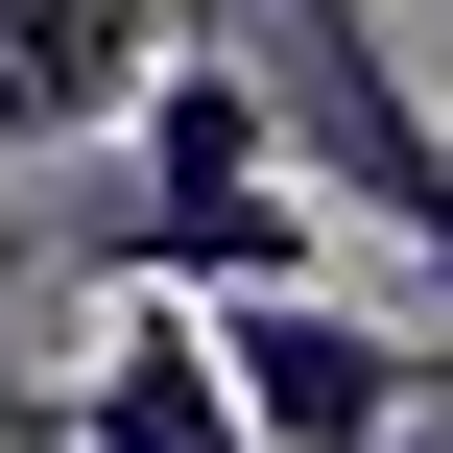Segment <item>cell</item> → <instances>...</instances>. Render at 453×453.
<instances>
[{
  "label": "cell",
  "mask_w": 453,
  "mask_h": 453,
  "mask_svg": "<svg viewBox=\"0 0 453 453\" xmlns=\"http://www.w3.org/2000/svg\"><path fill=\"white\" fill-rule=\"evenodd\" d=\"M119 143H143V191L96 215V287H191V311H215V287H311V263H334V191L287 167V119H263L239 48L167 24V72H143Z\"/></svg>",
  "instance_id": "cell-1"
},
{
  "label": "cell",
  "mask_w": 453,
  "mask_h": 453,
  "mask_svg": "<svg viewBox=\"0 0 453 453\" xmlns=\"http://www.w3.org/2000/svg\"><path fill=\"white\" fill-rule=\"evenodd\" d=\"M215 48L263 72L287 167H311L334 215H382V263H430V287H453V119L406 96V72H382V24H358V0H239Z\"/></svg>",
  "instance_id": "cell-2"
},
{
  "label": "cell",
  "mask_w": 453,
  "mask_h": 453,
  "mask_svg": "<svg viewBox=\"0 0 453 453\" xmlns=\"http://www.w3.org/2000/svg\"><path fill=\"white\" fill-rule=\"evenodd\" d=\"M191 334H215V382H239L263 453H406V430H430V334L358 311L334 263H311V287H215Z\"/></svg>",
  "instance_id": "cell-3"
},
{
  "label": "cell",
  "mask_w": 453,
  "mask_h": 453,
  "mask_svg": "<svg viewBox=\"0 0 453 453\" xmlns=\"http://www.w3.org/2000/svg\"><path fill=\"white\" fill-rule=\"evenodd\" d=\"M167 24H191V0H0V167L119 143V119H143V72H167Z\"/></svg>",
  "instance_id": "cell-4"
},
{
  "label": "cell",
  "mask_w": 453,
  "mask_h": 453,
  "mask_svg": "<svg viewBox=\"0 0 453 453\" xmlns=\"http://www.w3.org/2000/svg\"><path fill=\"white\" fill-rule=\"evenodd\" d=\"M72 406H96L119 453H263V430H239V382H215V334H191V287H96Z\"/></svg>",
  "instance_id": "cell-5"
}]
</instances>
